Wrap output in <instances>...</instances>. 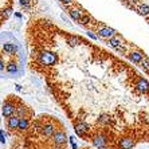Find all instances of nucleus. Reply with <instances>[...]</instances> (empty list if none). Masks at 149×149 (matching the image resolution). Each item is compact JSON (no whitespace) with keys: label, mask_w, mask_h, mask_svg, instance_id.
Listing matches in <instances>:
<instances>
[{"label":"nucleus","mask_w":149,"mask_h":149,"mask_svg":"<svg viewBox=\"0 0 149 149\" xmlns=\"http://www.w3.org/2000/svg\"><path fill=\"white\" fill-rule=\"evenodd\" d=\"M15 110H16V108H15V106L11 104V102H6V104L3 105L1 113H3L4 117H11V116L15 113Z\"/></svg>","instance_id":"1"},{"label":"nucleus","mask_w":149,"mask_h":149,"mask_svg":"<svg viewBox=\"0 0 149 149\" xmlns=\"http://www.w3.org/2000/svg\"><path fill=\"white\" fill-rule=\"evenodd\" d=\"M89 130H90V128H89V125L85 124V122H79V124L75 125V132L78 136L86 134V133H89Z\"/></svg>","instance_id":"2"},{"label":"nucleus","mask_w":149,"mask_h":149,"mask_svg":"<svg viewBox=\"0 0 149 149\" xmlns=\"http://www.w3.org/2000/svg\"><path fill=\"white\" fill-rule=\"evenodd\" d=\"M67 141V136L63 132H56L54 133V142L56 145H63L65 142Z\"/></svg>","instance_id":"3"},{"label":"nucleus","mask_w":149,"mask_h":149,"mask_svg":"<svg viewBox=\"0 0 149 149\" xmlns=\"http://www.w3.org/2000/svg\"><path fill=\"white\" fill-rule=\"evenodd\" d=\"M136 86H137L139 91H141V93H146V91L149 90V83H148V81L144 79V78H140V79L137 81V83H136Z\"/></svg>","instance_id":"4"},{"label":"nucleus","mask_w":149,"mask_h":149,"mask_svg":"<svg viewBox=\"0 0 149 149\" xmlns=\"http://www.w3.org/2000/svg\"><path fill=\"white\" fill-rule=\"evenodd\" d=\"M120 146H121V149H132L134 146V141L132 139L126 137V139H122L120 141Z\"/></svg>","instance_id":"5"},{"label":"nucleus","mask_w":149,"mask_h":149,"mask_svg":"<svg viewBox=\"0 0 149 149\" xmlns=\"http://www.w3.org/2000/svg\"><path fill=\"white\" fill-rule=\"evenodd\" d=\"M93 144L97 146V148H104V146L106 145V140H105L104 136L98 134V136H95V137L93 139Z\"/></svg>","instance_id":"6"},{"label":"nucleus","mask_w":149,"mask_h":149,"mask_svg":"<svg viewBox=\"0 0 149 149\" xmlns=\"http://www.w3.org/2000/svg\"><path fill=\"white\" fill-rule=\"evenodd\" d=\"M42 134L45 137H51L54 134V126L51 124H47L45 126H42Z\"/></svg>","instance_id":"7"},{"label":"nucleus","mask_w":149,"mask_h":149,"mask_svg":"<svg viewBox=\"0 0 149 149\" xmlns=\"http://www.w3.org/2000/svg\"><path fill=\"white\" fill-rule=\"evenodd\" d=\"M28 126H30V122H28L27 118H24V117L19 118V122H17V129L19 130H27Z\"/></svg>","instance_id":"8"},{"label":"nucleus","mask_w":149,"mask_h":149,"mask_svg":"<svg viewBox=\"0 0 149 149\" xmlns=\"http://www.w3.org/2000/svg\"><path fill=\"white\" fill-rule=\"evenodd\" d=\"M129 58H130V61H133L134 63H140V62H141V59L144 58V56H142L141 52L133 51V52H130V54H129Z\"/></svg>","instance_id":"9"},{"label":"nucleus","mask_w":149,"mask_h":149,"mask_svg":"<svg viewBox=\"0 0 149 149\" xmlns=\"http://www.w3.org/2000/svg\"><path fill=\"white\" fill-rule=\"evenodd\" d=\"M17 122H19V117H16V116H11L10 118H8V128L10 129H17Z\"/></svg>","instance_id":"10"},{"label":"nucleus","mask_w":149,"mask_h":149,"mask_svg":"<svg viewBox=\"0 0 149 149\" xmlns=\"http://www.w3.org/2000/svg\"><path fill=\"white\" fill-rule=\"evenodd\" d=\"M16 111H17V116H19V118H22V117H23V116L26 114V109L23 108V106H20V108L17 109Z\"/></svg>","instance_id":"11"},{"label":"nucleus","mask_w":149,"mask_h":149,"mask_svg":"<svg viewBox=\"0 0 149 149\" xmlns=\"http://www.w3.org/2000/svg\"><path fill=\"white\" fill-rule=\"evenodd\" d=\"M0 142L1 144H6V133L3 130H0Z\"/></svg>","instance_id":"12"},{"label":"nucleus","mask_w":149,"mask_h":149,"mask_svg":"<svg viewBox=\"0 0 149 149\" xmlns=\"http://www.w3.org/2000/svg\"><path fill=\"white\" fill-rule=\"evenodd\" d=\"M100 122H102V124H106V122H109V117L108 116H101L100 117Z\"/></svg>","instance_id":"13"}]
</instances>
